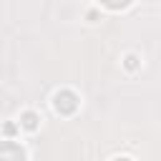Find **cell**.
<instances>
[{
    "label": "cell",
    "mask_w": 161,
    "mask_h": 161,
    "mask_svg": "<svg viewBox=\"0 0 161 161\" xmlns=\"http://www.w3.org/2000/svg\"><path fill=\"white\" fill-rule=\"evenodd\" d=\"M75 106H78L75 93H70V91H60V93L55 96V108H58L60 113H73Z\"/></svg>",
    "instance_id": "1"
},
{
    "label": "cell",
    "mask_w": 161,
    "mask_h": 161,
    "mask_svg": "<svg viewBox=\"0 0 161 161\" xmlns=\"http://www.w3.org/2000/svg\"><path fill=\"white\" fill-rule=\"evenodd\" d=\"M106 8H111V10H121V8H126L131 0H101Z\"/></svg>",
    "instance_id": "2"
},
{
    "label": "cell",
    "mask_w": 161,
    "mask_h": 161,
    "mask_svg": "<svg viewBox=\"0 0 161 161\" xmlns=\"http://www.w3.org/2000/svg\"><path fill=\"white\" fill-rule=\"evenodd\" d=\"M23 123H25L28 128H33V126H35V118H33V113H25V118H23Z\"/></svg>",
    "instance_id": "3"
}]
</instances>
